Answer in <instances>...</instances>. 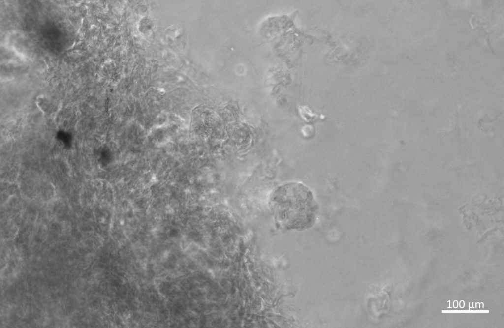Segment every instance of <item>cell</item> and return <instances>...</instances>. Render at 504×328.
I'll return each mask as SVG.
<instances>
[{"mask_svg": "<svg viewBox=\"0 0 504 328\" xmlns=\"http://www.w3.org/2000/svg\"><path fill=\"white\" fill-rule=\"evenodd\" d=\"M36 104L43 113H46L50 105L48 98L44 95H40L37 97Z\"/></svg>", "mask_w": 504, "mask_h": 328, "instance_id": "2", "label": "cell"}, {"mask_svg": "<svg viewBox=\"0 0 504 328\" xmlns=\"http://www.w3.org/2000/svg\"><path fill=\"white\" fill-rule=\"evenodd\" d=\"M272 212L280 219H290L296 228L310 226L314 222L318 205L312 191L297 182H288L276 187L268 202Z\"/></svg>", "mask_w": 504, "mask_h": 328, "instance_id": "1", "label": "cell"}]
</instances>
